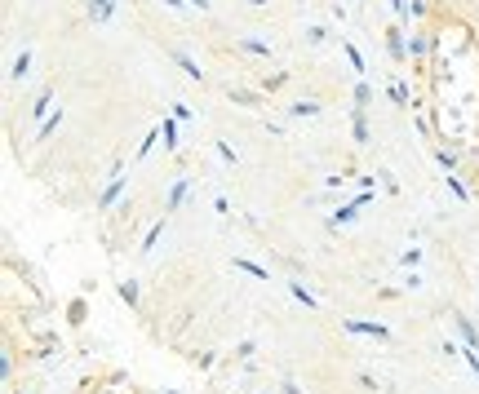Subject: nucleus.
<instances>
[{"label": "nucleus", "mask_w": 479, "mask_h": 394, "mask_svg": "<svg viewBox=\"0 0 479 394\" xmlns=\"http://www.w3.org/2000/svg\"><path fill=\"white\" fill-rule=\"evenodd\" d=\"M342 328H346V332H355V337H373V341H391V328H386V324H373V319H342Z\"/></svg>", "instance_id": "1"}, {"label": "nucleus", "mask_w": 479, "mask_h": 394, "mask_svg": "<svg viewBox=\"0 0 479 394\" xmlns=\"http://www.w3.org/2000/svg\"><path fill=\"white\" fill-rule=\"evenodd\" d=\"M369 200H373V191H360L351 204H342V209H337L333 218H328V226H346V222H355V218H360V209H364Z\"/></svg>", "instance_id": "2"}, {"label": "nucleus", "mask_w": 479, "mask_h": 394, "mask_svg": "<svg viewBox=\"0 0 479 394\" xmlns=\"http://www.w3.org/2000/svg\"><path fill=\"white\" fill-rule=\"evenodd\" d=\"M386 49H391V58H395V62L408 58V40H404V27H391V31H386Z\"/></svg>", "instance_id": "3"}, {"label": "nucleus", "mask_w": 479, "mask_h": 394, "mask_svg": "<svg viewBox=\"0 0 479 394\" xmlns=\"http://www.w3.org/2000/svg\"><path fill=\"white\" fill-rule=\"evenodd\" d=\"M120 191H125V177H120V164L111 168V186L102 191V200H98V209H111V204L120 200Z\"/></svg>", "instance_id": "4"}, {"label": "nucleus", "mask_w": 479, "mask_h": 394, "mask_svg": "<svg viewBox=\"0 0 479 394\" xmlns=\"http://www.w3.org/2000/svg\"><path fill=\"white\" fill-rule=\"evenodd\" d=\"M173 62H177V67H182V71H186V76H191V80H200V84H204V71H200V62H195V58H191V53H186V49H173Z\"/></svg>", "instance_id": "5"}, {"label": "nucleus", "mask_w": 479, "mask_h": 394, "mask_svg": "<svg viewBox=\"0 0 479 394\" xmlns=\"http://www.w3.org/2000/svg\"><path fill=\"white\" fill-rule=\"evenodd\" d=\"M116 14V0H89V23H111Z\"/></svg>", "instance_id": "6"}, {"label": "nucleus", "mask_w": 479, "mask_h": 394, "mask_svg": "<svg viewBox=\"0 0 479 394\" xmlns=\"http://www.w3.org/2000/svg\"><path fill=\"white\" fill-rule=\"evenodd\" d=\"M351 133H355V142H369V111L364 107H355V116H351Z\"/></svg>", "instance_id": "7"}, {"label": "nucleus", "mask_w": 479, "mask_h": 394, "mask_svg": "<svg viewBox=\"0 0 479 394\" xmlns=\"http://www.w3.org/2000/svg\"><path fill=\"white\" fill-rule=\"evenodd\" d=\"M27 76H32V49H23L14 58V67H9V80H27Z\"/></svg>", "instance_id": "8"}, {"label": "nucleus", "mask_w": 479, "mask_h": 394, "mask_svg": "<svg viewBox=\"0 0 479 394\" xmlns=\"http://www.w3.org/2000/svg\"><path fill=\"white\" fill-rule=\"evenodd\" d=\"M182 200H186V177H177L173 191H169V200H164V213H177V209H182Z\"/></svg>", "instance_id": "9"}, {"label": "nucleus", "mask_w": 479, "mask_h": 394, "mask_svg": "<svg viewBox=\"0 0 479 394\" xmlns=\"http://www.w3.org/2000/svg\"><path fill=\"white\" fill-rule=\"evenodd\" d=\"M58 124H62V111H53V116H45V124H40V133H36V142H49V137L58 133Z\"/></svg>", "instance_id": "10"}, {"label": "nucleus", "mask_w": 479, "mask_h": 394, "mask_svg": "<svg viewBox=\"0 0 479 394\" xmlns=\"http://www.w3.org/2000/svg\"><path fill=\"white\" fill-rule=\"evenodd\" d=\"M288 116H297V120H311V116H319V102L315 98H302V102H293V107H288Z\"/></svg>", "instance_id": "11"}, {"label": "nucleus", "mask_w": 479, "mask_h": 394, "mask_svg": "<svg viewBox=\"0 0 479 394\" xmlns=\"http://www.w3.org/2000/svg\"><path fill=\"white\" fill-rule=\"evenodd\" d=\"M160 137H164V151H177V120L173 116L160 124Z\"/></svg>", "instance_id": "12"}, {"label": "nucleus", "mask_w": 479, "mask_h": 394, "mask_svg": "<svg viewBox=\"0 0 479 394\" xmlns=\"http://www.w3.org/2000/svg\"><path fill=\"white\" fill-rule=\"evenodd\" d=\"M236 44H240L244 53H258V58H267V53H271V44H267V40H253V36H240Z\"/></svg>", "instance_id": "13"}, {"label": "nucleus", "mask_w": 479, "mask_h": 394, "mask_svg": "<svg viewBox=\"0 0 479 394\" xmlns=\"http://www.w3.org/2000/svg\"><path fill=\"white\" fill-rule=\"evenodd\" d=\"M426 49H430V40H426V36H408V58H426Z\"/></svg>", "instance_id": "14"}, {"label": "nucleus", "mask_w": 479, "mask_h": 394, "mask_svg": "<svg viewBox=\"0 0 479 394\" xmlns=\"http://www.w3.org/2000/svg\"><path fill=\"white\" fill-rule=\"evenodd\" d=\"M227 98H231V102H240V107H258V93H249V89H236V84L227 89Z\"/></svg>", "instance_id": "15"}, {"label": "nucleus", "mask_w": 479, "mask_h": 394, "mask_svg": "<svg viewBox=\"0 0 479 394\" xmlns=\"http://www.w3.org/2000/svg\"><path fill=\"white\" fill-rule=\"evenodd\" d=\"M236 270H244V275H253V279H271L267 270H262L258 261H249V257H236Z\"/></svg>", "instance_id": "16"}, {"label": "nucleus", "mask_w": 479, "mask_h": 394, "mask_svg": "<svg viewBox=\"0 0 479 394\" xmlns=\"http://www.w3.org/2000/svg\"><path fill=\"white\" fill-rule=\"evenodd\" d=\"M391 98H395V107H408V84H404V80H391Z\"/></svg>", "instance_id": "17"}, {"label": "nucleus", "mask_w": 479, "mask_h": 394, "mask_svg": "<svg viewBox=\"0 0 479 394\" xmlns=\"http://www.w3.org/2000/svg\"><path fill=\"white\" fill-rule=\"evenodd\" d=\"M435 159L444 164V173H457V151H448V146H439L435 151Z\"/></svg>", "instance_id": "18"}, {"label": "nucleus", "mask_w": 479, "mask_h": 394, "mask_svg": "<svg viewBox=\"0 0 479 394\" xmlns=\"http://www.w3.org/2000/svg\"><path fill=\"white\" fill-rule=\"evenodd\" d=\"M457 319V328H462V337H466V345H479V332H475V328H471V319H466V315H453Z\"/></svg>", "instance_id": "19"}, {"label": "nucleus", "mask_w": 479, "mask_h": 394, "mask_svg": "<svg viewBox=\"0 0 479 394\" xmlns=\"http://www.w3.org/2000/svg\"><path fill=\"white\" fill-rule=\"evenodd\" d=\"M342 53H346V62H351L355 71H364V58H360V49H355L351 40H342Z\"/></svg>", "instance_id": "20"}, {"label": "nucleus", "mask_w": 479, "mask_h": 394, "mask_svg": "<svg viewBox=\"0 0 479 394\" xmlns=\"http://www.w3.org/2000/svg\"><path fill=\"white\" fill-rule=\"evenodd\" d=\"M369 102H373V89H369V84H355V107H364V111H369Z\"/></svg>", "instance_id": "21"}, {"label": "nucleus", "mask_w": 479, "mask_h": 394, "mask_svg": "<svg viewBox=\"0 0 479 394\" xmlns=\"http://www.w3.org/2000/svg\"><path fill=\"white\" fill-rule=\"evenodd\" d=\"M448 191H453L457 200H471V191H466V182H462L457 173H448Z\"/></svg>", "instance_id": "22"}, {"label": "nucleus", "mask_w": 479, "mask_h": 394, "mask_svg": "<svg viewBox=\"0 0 479 394\" xmlns=\"http://www.w3.org/2000/svg\"><path fill=\"white\" fill-rule=\"evenodd\" d=\"M160 231H164V218H160V222H156V226H151V231H147V239H143V252H151V248H156V239H160Z\"/></svg>", "instance_id": "23"}, {"label": "nucleus", "mask_w": 479, "mask_h": 394, "mask_svg": "<svg viewBox=\"0 0 479 394\" xmlns=\"http://www.w3.org/2000/svg\"><path fill=\"white\" fill-rule=\"evenodd\" d=\"M120 302H129V306L138 302V284H134V279H125V284H120Z\"/></svg>", "instance_id": "24"}, {"label": "nucleus", "mask_w": 479, "mask_h": 394, "mask_svg": "<svg viewBox=\"0 0 479 394\" xmlns=\"http://www.w3.org/2000/svg\"><path fill=\"white\" fill-rule=\"evenodd\" d=\"M288 293H293V297H297V302H306V311H315V297H311V293H306V288H302V284H288Z\"/></svg>", "instance_id": "25"}, {"label": "nucleus", "mask_w": 479, "mask_h": 394, "mask_svg": "<svg viewBox=\"0 0 479 394\" xmlns=\"http://www.w3.org/2000/svg\"><path fill=\"white\" fill-rule=\"evenodd\" d=\"M191 116H195V111L186 107V102H173V120H191Z\"/></svg>", "instance_id": "26"}, {"label": "nucleus", "mask_w": 479, "mask_h": 394, "mask_svg": "<svg viewBox=\"0 0 479 394\" xmlns=\"http://www.w3.org/2000/svg\"><path fill=\"white\" fill-rule=\"evenodd\" d=\"M288 76H284V71H275V76H267V80H262V89H280V84H284Z\"/></svg>", "instance_id": "27"}, {"label": "nucleus", "mask_w": 479, "mask_h": 394, "mask_svg": "<svg viewBox=\"0 0 479 394\" xmlns=\"http://www.w3.org/2000/svg\"><path fill=\"white\" fill-rule=\"evenodd\" d=\"M400 261H404V266H417V261H421V248H408V252H404Z\"/></svg>", "instance_id": "28"}, {"label": "nucleus", "mask_w": 479, "mask_h": 394, "mask_svg": "<svg viewBox=\"0 0 479 394\" xmlns=\"http://www.w3.org/2000/svg\"><path fill=\"white\" fill-rule=\"evenodd\" d=\"M280 390H284V394H306L302 386H293V381H284V386H280Z\"/></svg>", "instance_id": "29"}, {"label": "nucleus", "mask_w": 479, "mask_h": 394, "mask_svg": "<svg viewBox=\"0 0 479 394\" xmlns=\"http://www.w3.org/2000/svg\"><path fill=\"white\" fill-rule=\"evenodd\" d=\"M164 5H169V9H182V5H186V0H164Z\"/></svg>", "instance_id": "30"}, {"label": "nucleus", "mask_w": 479, "mask_h": 394, "mask_svg": "<svg viewBox=\"0 0 479 394\" xmlns=\"http://www.w3.org/2000/svg\"><path fill=\"white\" fill-rule=\"evenodd\" d=\"M186 5H200V9H209V0H186Z\"/></svg>", "instance_id": "31"}, {"label": "nucleus", "mask_w": 479, "mask_h": 394, "mask_svg": "<svg viewBox=\"0 0 479 394\" xmlns=\"http://www.w3.org/2000/svg\"><path fill=\"white\" fill-rule=\"evenodd\" d=\"M173 394H177V390H173Z\"/></svg>", "instance_id": "32"}]
</instances>
